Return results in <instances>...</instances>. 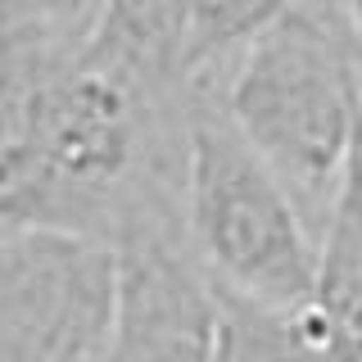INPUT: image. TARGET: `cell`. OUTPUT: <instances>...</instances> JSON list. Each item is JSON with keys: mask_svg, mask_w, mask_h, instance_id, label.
I'll list each match as a JSON object with an SVG mask.
<instances>
[{"mask_svg": "<svg viewBox=\"0 0 362 362\" xmlns=\"http://www.w3.org/2000/svg\"><path fill=\"white\" fill-rule=\"evenodd\" d=\"M299 9H308V14H322V18H335V5L339 0H294Z\"/></svg>", "mask_w": 362, "mask_h": 362, "instance_id": "7c38bea8", "label": "cell"}, {"mask_svg": "<svg viewBox=\"0 0 362 362\" xmlns=\"http://www.w3.org/2000/svg\"><path fill=\"white\" fill-rule=\"evenodd\" d=\"M218 286L181 226H141L113 245V313L100 362H213Z\"/></svg>", "mask_w": 362, "mask_h": 362, "instance_id": "5b68a950", "label": "cell"}, {"mask_svg": "<svg viewBox=\"0 0 362 362\" xmlns=\"http://www.w3.org/2000/svg\"><path fill=\"white\" fill-rule=\"evenodd\" d=\"M218 349L213 362H331L299 313H276L263 303L218 290Z\"/></svg>", "mask_w": 362, "mask_h": 362, "instance_id": "30bf717a", "label": "cell"}, {"mask_svg": "<svg viewBox=\"0 0 362 362\" xmlns=\"http://www.w3.org/2000/svg\"><path fill=\"white\" fill-rule=\"evenodd\" d=\"M335 18H339V28H344L349 45H354L358 64H362V0H339V5H335Z\"/></svg>", "mask_w": 362, "mask_h": 362, "instance_id": "8fae6325", "label": "cell"}, {"mask_svg": "<svg viewBox=\"0 0 362 362\" xmlns=\"http://www.w3.org/2000/svg\"><path fill=\"white\" fill-rule=\"evenodd\" d=\"M105 0H0V127H14L32 86L86 54Z\"/></svg>", "mask_w": 362, "mask_h": 362, "instance_id": "ba28073f", "label": "cell"}, {"mask_svg": "<svg viewBox=\"0 0 362 362\" xmlns=\"http://www.w3.org/2000/svg\"><path fill=\"white\" fill-rule=\"evenodd\" d=\"M209 100L317 231L362 141V64L339 18L294 5Z\"/></svg>", "mask_w": 362, "mask_h": 362, "instance_id": "7a4b0ae2", "label": "cell"}, {"mask_svg": "<svg viewBox=\"0 0 362 362\" xmlns=\"http://www.w3.org/2000/svg\"><path fill=\"white\" fill-rule=\"evenodd\" d=\"M113 313V245L0 226V362H100Z\"/></svg>", "mask_w": 362, "mask_h": 362, "instance_id": "277c9868", "label": "cell"}, {"mask_svg": "<svg viewBox=\"0 0 362 362\" xmlns=\"http://www.w3.org/2000/svg\"><path fill=\"white\" fill-rule=\"evenodd\" d=\"M181 41L186 0H105L82 59L154 105H190Z\"/></svg>", "mask_w": 362, "mask_h": 362, "instance_id": "52a82bcc", "label": "cell"}, {"mask_svg": "<svg viewBox=\"0 0 362 362\" xmlns=\"http://www.w3.org/2000/svg\"><path fill=\"white\" fill-rule=\"evenodd\" d=\"M303 322L331 362H362V141L317 226L313 294Z\"/></svg>", "mask_w": 362, "mask_h": 362, "instance_id": "8992f818", "label": "cell"}, {"mask_svg": "<svg viewBox=\"0 0 362 362\" xmlns=\"http://www.w3.org/2000/svg\"><path fill=\"white\" fill-rule=\"evenodd\" d=\"M186 109L154 105L86 59L45 77L0 141V226L100 245L141 226H181Z\"/></svg>", "mask_w": 362, "mask_h": 362, "instance_id": "6da1fadb", "label": "cell"}, {"mask_svg": "<svg viewBox=\"0 0 362 362\" xmlns=\"http://www.w3.org/2000/svg\"><path fill=\"white\" fill-rule=\"evenodd\" d=\"M294 0H186L181 77L190 95H213L258 37H267Z\"/></svg>", "mask_w": 362, "mask_h": 362, "instance_id": "9c48e42d", "label": "cell"}, {"mask_svg": "<svg viewBox=\"0 0 362 362\" xmlns=\"http://www.w3.org/2000/svg\"><path fill=\"white\" fill-rule=\"evenodd\" d=\"M181 235L235 299L299 313L313 294L317 231L209 95H190L181 150Z\"/></svg>", "mask_w": 362, "mask_h": 362, "instance_id": "3957f363", "label": "cell"}]
</instances>
